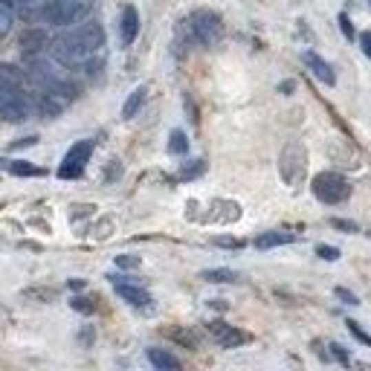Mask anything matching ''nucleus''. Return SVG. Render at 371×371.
Segmentation results:
<instances>
[{
	"instance_id": "nucleus-1",
	"label": "nucleus",
	"mask_w": 371,
	"mask_h": 371,
	"mask_svg": "<svg viewBox=\"0 0 371 371\" xmlns=\"http://www.w3.org/2000/svg\"><path fill=\"white\" fill-rule=\"evenodd\" d=\"M105 47V30L99 23H81L78 30H73L70 35L59 38L52 44V52L61 64H81L85 59H90L93 52H99Z\"/></svg>"
},
{
	"instance_id": "nucleus-2",
	"label": "nucleus",
	"mask_w": 371,
	"mask_h": 371,
	"mask_svg": "<svg viewBox=\"0 0 371 371\" xmlns=\"http://www.w3.org/2000/svg\"><path fill=\"white\" fill-rule=\"evenodd\" d=\"M186 30L191 32V38H195L198 44L215 47L218 41H221V35H224V23L212 9H198V12H191V15L186 18Z\"/></svg>"
},
{
	"instance_id": "nucleus-3",
	"label": "nucleus",
	"mask_w": 371,
	"mask_h": 371,
	"mask_svg": "<svg viewBox=\"0 0 371 371\" xmlns=\"http://www.w3.org/2000/svg\"><path fill=\"white\" fill-rule=\"evenodd\" d=\"M30 99L23 96L21 87L9 85V81L0 78V119L3 122H23L30 116Z\"/></svg>"
},
{
	"instance_id": "nucleus-4",
	"label": "nucleus",
	"mask_w": 371,
	"mask_h": 371,
	"mask_svg": "<svg viewBox=\"0 0 371 371\" xmlns=\"http://www.w3.org/2000/svg\"><path fill=\"white\" fill-rule=\"evenodd\" d=\"M313 195L319 198L322 203L328 206H334V203H342V200H348L351 198V186L346 177H339L334 171H322V174H316L313 177Z\"/></svg>"
},
{
	"instance_id": "nucleus-5",
	"label": "nucleus",
	"mask_w": 371,
	"mask_h": 371,
	"mask_svg": "<svg viewBox=\"0 0 371 371\" xmlns=\"http://www.w3.org/2000/svg\"><path fill=\"white\" fill-rule=\"evenodd\" d=\"M87 9H90L87 0H50L44 9V18L56 26H70L85 18Z\"/></svg>"
},
{
	"instance_id": "nucleus-6",
	"label": "nucleus",
	"mask_w": 371,
	"mask_h": 371,
	"mask_svg": "<svg viewBox=\"0 0 371 371\" xmlns=\"http://www.w3.org/2000/svg\"><path fill=\"white\" fill-rule=\"evenodd\" d=\"M90 154H93V142H90V140L76 142V145L64 154L61 166H59V177H61V180H76V177L85 174V166H87Z\"/></svg>"
},
{
	"instance_id": "nucleus-7",
	"label": "nucleus",
	"mask_w": 371,
	"mask_h": 371,
	"mask_svg": "<svg viewBox=\"0 0 371 371\" xmlns=\"http://www.w3.org/2000/svg\"><path fill=\"white\" fill-rule=\"evenodd\" d=\"M305 148H301L299 142H290L284 148L282 154V177L287 183H299L301 174H305Z\"/></svg>"
},
{
	"instance_id": "nucleus-8",
	"label": "nucleus",
	"mask_w": 371,
	"mask_h": 371,
	"mask_svg": "<svg viewBox=\"0 0 371 371\" xmlns=\"http://www.w3.org/2000/svg\"><path fill=\"white\" fill-rule=\"evenodd\" d=\"M209 334L215 337L218 346H224V348H235V346H241V342H246V334L238 331V328L226 325V322H209Z\"/></svg>"
},
{
	"instance_id": "nucleus-9",
	"label": "nucleus",
	"mask_w": 371,
	"mask_h": 371,
	"mask_svg": "<svg viewBox=\"0 0 371 371\" xmlns=\"http://www.w3.org/2000/svg\"><path fill=\"white\" fill-rule=\"evenodd\" d=\"M136 35H140V12H136L134 6H125L122 9V21H119V38L122 44L131 47Z\"/></svg>"
},
{
	"instance_id": "nucleus-10",
	"label": "nucleus",
	"mask_w": 371,
	"mask_h": 371,
	"mask_svg": "<svg viewBox=\"0 0 371 371\" xmlns=\"http://www.w3.org/2000/svg\"><path fill=\"white\" fill-rule=\"evenodd\" d=\"M30 78L35 81V85H38L41 90H47L50 85H56V81H59L61 76H59V70H56V67H52L50 61L35 59V61L30 64Z\"/></svg>"
},
{
	"instance_id": "nucleus-11",
	"label": "nucleus",
	"mask_w": 371,
	"mask_h": 371,
	"mask_svg": "<svg viewBox=\"0 0 371 371\" xmlns=\"http://www.w3.org/2000/svg\"><path fill=\"white\" fill-rule=\"evenodd\" d=\"M301 61L308 64V70H310L316 78H319L322 85H337V73H334V67L328 64L325 59L316 56V52H305V56H301Z\"/></svg>"
},
{
	"instance_id": "nucleus-12",
	"label": "nucleus",
	"mask_w": 371,
	"mask_h": 371,
	"mask_svg": "<svg viewBox=\"0 0 371 371\" xmlns=\"http://www.w3.org/2000/svg\"><path fill=\"white\" fill-rule=\"evenodd\" d=\"M114 287H116V293L128 301V305H134V308H145L148 301H151V296H148V290H142V287H136V284H131V282H122V279H116L114 282Z\"/></svg>"
},
{
	"instance_id": "nucleus-13",
	"label": "nucleus",
	"mask_w": 371,
	"mask_h": 371,
	"mask_svg": "<svg viewBox=\"0 0 371 371\" xmlns=\"http://www.w3.org/2000/svg\"><path fill=\"white\" fill-rule=\"evenodd\" d=\"M47 47V32L44 30H26L23 35H21V52L23 56H38L41 50Z\"/></svg>"
},
{
	"instance_id": "nucleus-14",
	"label": "nucleus",
	"mask_w": 371,
	"mask_h": 371,
	"mask_svg": "<svg viewBox=\"0 0 371 371\" xmlns=\"http://www.w3.org/2000/svg\"><path fill=\"white\" fill-rule=\"evenodd\" d=\"M148 363L154 368H160V371H177L180 368V360H177L174 354L162 351V348H148Z\"/></svg>"
},
{
	"instance_id": "nucleus-15",
	"label": "nucleus",
	"mask_w": 371,
	"mask_h": 371,
	"mask_svg": "<svg viewBox=\"0 0 371 371\" xmlns=\"http://www.w3.org/2000/svg\"><path fill=\"white\" fill-rule=\"evenodd\" d=\"M145 96H148V87L145 85H140L136 87L128 99H125V105H122V119H134L136 114H140V107L145 105Z\"/></svg>"
},
{
	"instance_id": "nucleus-16",
	"label": "nucleus",
	"mask_w": 371,
	"mask_h": 371,
	"mask_svg": "<svg viewBox=\"0 0 371 371\" xmlns=\"http://www.w3.org/2000/svg\"><path fill=\"white\" fill-rule=\"evenodd\" d=\"M296 235L293 232H264V235L255 238L258 250H273V246H282V244H293Z\"/></svg>"
},
{
	"instance_id": "nucleus-17",
	"label": "nucleus",
	"mask_w": 371,
	"mask_h": 371,
	"mask_svg": "<svg viewBox=\"0 0 371 371\" xmlns=\"http://www.w3.org/2000/svg\"><path fill=\"white\" fill-rule=\"evenodd\" d=\"M200 279L206 282H212V284H232V282H238L241 276L235 270H226V267H218V270H203L200 273Z\"/></svg>"
},
{
	"instance_id": "nucleus-18",
	"label": "nucleus",
	"mask_w": 371,
	"mask_h": 371,
	"mask_svg": "<svg viewBox=\"0 0 371 371\" xmlns=\"http://www.w3.org/2000/svg\"><path fill=\"white\" fill-rule=\"evenodd\" d=\"M6 171L9 174H18V177H41V174H44V169H38L35 162H26V160L6 162Z\"/></svg>"
},
{
	"instance_id": "nucleus-19",
	"label": "nucleus",
	"mask_w": 371,
	"mask_h": 371,
	"mask_svg": "<svg viewBox=\"0 0 371 371\" xmlns=\"http://www.w3.org/2000/svg\"><path fill=\"white\" fill-rule=\"evenodd\" d=\"M169 151H171V154H186V151H189V140H186L183 131H171V136H169Z\"/></svg>"
},
{
	"instance_id": "nucleus-20",
	"label": "nucleus",
	"mask_w": 371,
	"mask_h": 371,
	"mask_svg": "<svg viewBox=\"0 0 371 371\" xmlns=\"http://www.w3.org/2000/svg\"><path fill=\"white\" fill-rule=\"evenodd\" d=\"M206 171V162L203 160H191V162H186V166L180 169V174H177V177H180V180H191V177H200Z\"/></svg>"
},
{
	"instance_id": "nucleus-21",
	"label": "nucleus",
	"mask_w": 371,
	"mask_h": 371,
	"mask_svg": "<svg viewBox=\"0 0 371 371\" xmlns=\"http://www.w3.org/2000/svg\"><path fill=\"white\" fill-rule=\"evenodd\" d=\"M0 78L3 81H9V85H15V87H21V73H18V67H12V64H0Z\"/></svg>"
},
{
	"instance_id": "nucleus-22",
	"label": "nucleus",
	"mask_w": 371,
	"mask_h": 371,
	"mask_svg": "<svg viewBox=\"0 0 371 371\" xmlns=\"http://www.w3.org/2000/svg\"><path fill=\"white\" fill-rule=\"evenodd\" d=\"M346 325H348V331H351V337H354V339H360V342H363V346H371V337H368V334H365V331H363V328H360V325H357L354 319H348Z\"/></svg>"
},
{
	"instance_id": "nucleus-23",
	"label": "nucleus",
	"mask_w": 371,
	"mask_h": 371,
	"mask_svg": "<svg viewBox=\"0 0 371 371\" xmlns=\"http://www.w3.org/2000/svg\"><path fill=\"white\" fill-rule=\"evenodd\" d=\"M316 255H319V258H325V261H337V258H339V250H337V246L319 244V246H316Z\"/></svg>"
},
{
	"instance_id": "nucleus-24",
	"label": "nucleus",
	"mask_w": 371,
	"mask_h": 371,
	"mask_svg": "<svg viewBox=\"0 0 371 371\" xmlns=\"http://www.w3.org/2000/svg\"><path fill=\"white\" fill-rule=\"evenodd\" d=\"M9 30H12V12H9V6L0 3V35H6Z\"/></svg>"
},
{
	"instance_id": "nucleus-25",
	"label": "nucleus",
	"mask_w": 371,
	"mask_h": 371,
	"mask_svg": "<svg viewBox=\"0 0 371 371\" xmlns=\"http://www.w3.org/2000/svg\"><path fill=\"white\" fill-rule=\"evenodd\" d=\"M116 264L125 267V270H136V267H140V258H136V255H116Z\"/></svg>"
},
{
	"instance_id": "nucleus-26",
	"label": "nucleus",
	"mask_w": 371,
	"mask_h": 371,
	"mask_svg": "<svg viewBox=\"0 0 371 371\" xmlns=\"http://www.w3.org/2000/svg\"><path fill=\"white\" fill-rule=\"evenodd\" d=\"M337 21H339V30H342V35H346L348 41H354V26H351V18H348V15H339Z\"/></svg>"
},
{
	"instance_id": "nucleus-27",
	"label": "nucleus",
	"mask_w": 371,
	"mask_h": 371,
	"mask_svg": "<svg viewBox=\"0 0 371 371\" xmlns=\"http://www.w3.org/2000/svg\"><path fill=\"white\" fill-rule=\"evenodd\" d=\"M73 310H78V313H93V305H90V299H81V296H76L73 301Z\"/></svg>"
},
{
	"instance_id": "nucleus-28",
	"label": "nucleus",
	"mask_w": 371,
	"mask_h": 371,
	"mask_svg": "<svg viewBox=\"0 0 371 371\" xmlns=\"http://www.w3.org/2000/svg\"><path fill=\"white\" fill-rule=\"evenodd\" d=\"M331 226L342 229V232H357V224L354 221H342V218H331Z\"/></svg>"
},
{
	"instance_id": "nucleus-29",
	"label": "nucleus",
	"mask_w": 371,
	"mask_h": 371,
	"mask_svg": "<svg viewBox=\"0 0 371 371\" xmlns=\"http://www.w3.org/2000/svg\"><path fill=\"white\" fill-rule=\"evenodd\" d=\"M337 299H342L346 305H360V299H357L351 290H346V287H337Z\"/></svg>"
},
{
	"instance_id": "nucleus-30",
	"label": "nucleus",
	"mask_w": 371,
	"mask_h": 371,
	"mask_svg": "<svg viewBox=\"0 0 371 371\" xmlns=\"http://www.w3.org/2000/svg\"><path fill=\"white\" fill-rule=\"evenodd\" d=\"M360 47H363V52L371 59V30H365L363 35H360Z\"/></svg>"
},
{
	"instance_id": "nucleus-31",
	"label": "nucleus",
	"mask_w": 371,
	"mask_h": 371,
	"mask_svg": "<svg viewBox=\"0 0 371 371\" xmlns=\"http://www.w3.org/2000/svg\"><path fill=\"white\" fill-rule=\"evenodd\" d=\"M215 246H229V250H235V246H241V241H235V238H215Z\"/></svg>"
},
{
	"instance_id": "nucleus-32",
	"label": "nucleus",
	"mask_w": 371,
	"mask_h": 371,
	"mask_svg": "<svg viewBox=\"0 0 371 371\" xmlns=\"http://www.w3.org/2000/svg\"><path fill=\"white\" fill-rule=\"evenodd\" d=\"M38 140H35V136H23V140H18V142H12V151H15V148H30V145H35Z\"/></svg>"
},
{
	"instance_id": "nucleus-33",
	"label": "nucleus",
	"mask_w": 371,
	"mask_h": 371,
	"mask_svg": "<svg viewBox=\"0 0 371 371\" xmlns=\"http://www.w3.org/2000/svg\"><path fill=\"white\" fill-rule=\"evenodd\" d=\"M171 337H174V339H180V342H186L189 348L195 346V337H189V334H183V331H171Z\"/></svg>"
},
{
	"instance_id": "nucleus-34",
	"label": "nucleus",
	"mask_w": 371,
	"mask_h": 371,
	"mask_svg": "<svg viewBox=\"0 0 371 371\" xmlns=\"http://www.w3.org/2000/svg\"><path fill=\"white\" fill-rule=\"evenodd\" d=\"M331 354L337 357V360H339V363H348V354H346V351H342V346H337V342H334V346H331Z\"/></svg>"
},
{
	"instance_id": "nucleus-35",
	"label": "nucleus",
	"mask_w": 371,
	"mask_h": 371,
	"mask_svg": "<svg viewBox=\"0 0 371 371\" xmlns=\"http://www.w3.org/2000/svg\"><path fill=\"white\" fill-rule=\"evenodd\" d=\"M279 90H282V93H287V90H293V81H282V85H279Z\"/></svg>"
},
{
	"instance_id": "nucleus-36",
	"label": "nucleus",
	"mask_w": 371,
	"mask_h": 371,
	"mask_svg": "<svg viewBox=\"0 0 371 371\" xmlns=\"http://www.w3.org/2000/svg\"><path fill=\"white\" fill-rule=\"evenodd\" d=\"M70 287H73V290H78V287H85V282H81V279H73Z\"/></svg>"
}]
</instances>
